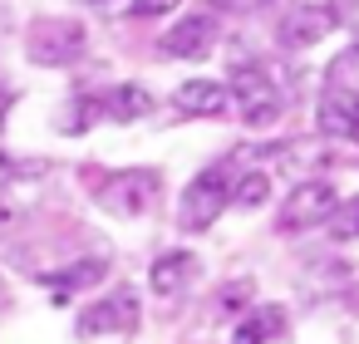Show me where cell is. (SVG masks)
I'll return each mask as SVG.
<instances>
[{"instance_id":"obj_1","label":"cell","mask_w":359,"mask_h":344,"mask_svg":"<svg viewBox=\"0 0 359 344\" xmlns=\"http://www.w3.org/2000/svg\"><path fill=\"white\" fill-rule=\"evenodd\" d=\"M226 207H231V172H226V163H212L182 187L177 221H182V231H212V221Z\"/></svg>"},{"instance_id":"obj_2","label":"cell","mask_w":359,"mask_h":344,"mask_svg":"<svg viewBox=\"0 0 359 344\" xmlns=\"http://www.w3.org/2000/svg\"><path fill=\"white\" fill-rule=\"evenodd\" d=\"M89 50V30L79 20H60V15H45L30 25L25 35V55L45 69H60V64H74L79 55Z\"/></svg>"},{"instance_id":"obj_3","label":"cell","mask_w":359,"mask_h":344,"mask_svg":"<svg viewBox=\"0 0 359 344\" xmlns=\"http://www.w3.org/2000/svg\"><path fill=\"white\" fill-rule=\"evenodd\" d=\"M153 197H158V172H148V167H123V172H114V177H104V187L94 192V202L109 212V216H143L148 207H153Z\"/></svg>"},{"instance_id":"obj_4","label":"cell","mask_w":359,"mask_h":344,"mask_svg":"<svg viewBox=\"0 0 359 344\" xmlns=\"http://www.w3.org/2000/svg\"><path fill=\"white\" fill-rule=\"evenodd\" d=\"M226 89H231V113H236V118H246V123H256V128H266V123L280 118V89L271 84V74H261V69H236V79H231Z\"/></svg>"},{"instance_id":"obj_5","label":"cell","mask_w":359,"mask_h":344,"mask_svg":"<svg viewBox=\"0 0 359 344\" xmlns=\"http://www.w3.org/2000/svg\"><path fill=\"white\" fill-rule=\"evenodd\" d=\"M334 187L325 182V177H305V182H295L290 187V197L280 202V231L290 236V231H310V226H325V216L334 212Z\"/></svg>"},{"instance_id":"obj_6","label":"cell","mask_w":359,"mask_h":344,"mask_svg":"<svg viewBox=\"0 0 359 344\" xmlns=\"http://www.w3.org/2000/svg\"><path fill=\"white\" fill-rule=\"evenodd\" d=\"M138 324V295L133 290H109L104 300H94L89 310H79V319H74V329H79V339H99V334H123V329H133Z\"/></svg>"},{"instance_id":"obj_7","label":"cell","mask_w":359,"mask_h":344,"mask_svg":"<svg viewBox=\"0 0 359 344\" xmlns=\"http://www.w3.org/2000/svg\"><path fill=\"white\" fill-rule=\"evenodd\" d=\"M217 40H222L217 15H182V20L158 40V55H168V60H207V55L217 50Z\"/></svg>"},{"instance_id":"obj_8","label":"cell","mask_w":359,"mask_h":344,"mask_svg":"<svg viewBox=\"0 0 359 344\" xmlns=\"http://www.w3.org/2000/svg\"><path fill=\"white\" fill-rule=\"evenodd\" d=\"M315 123L325 138H359V89L330 79L325 94H320V109H315Z\"/></svg>"},{"instance_id":"obj_9","label":"cell","mask_w":359,"mask_h":344,"mask_svg":"<svg viewBox=\"0 0 359 344\" xmlns=\"http://www.w3.org/2000/svg\"><path fill=\"white\" fill-rule=\"evenodd\" d=\"M330 30H334V15H330L325 6H290V11L280 15V25H276V40H280L285 50H310V45H320Z\"/></svg>"},{"instance_id":"obj_10","label":"cell","mask_w":359,"mask_h":344,"mask_svg":"<svg viewBox=\"0 0 359 344\" xmlns=\"http://www.w3.org/2000/svg\"><path fill=\"white\" fill-rule=\"evenodd\" d=\"M172 104L187 118H231V89L217 84V79H187V84H177Z\"/></svg>"},{"instance_id":"obj_11","label":"cell","mask_w":359,"mask_h":344,"mask_svg":"<svg viewBox=\"0 0 359 344\" xmlns=\"http://www.w3.org/2000/svg\"><path fill=\"white\" fill-rule=\"evenodd\" d=\"M197 270H202V261L192 251H163L153 261V270H148V285H153V295L177 300V295H187V285L197 280Z\"/></svg>"},{"instance_id":"obj_12","label":"cell","mask_w":359,"mask_h":344,"mask_svg":"<svg viewBox=\"0 0 359 344\" xmlns=\"http://www.w3.org/2000/svg\"><path fill=\"white\" fill-rule=\"evenodd\" d=\"M280 329H285L280 305H251V310H241V319H236V329H231V344H266V339H276Z\"/></svg>"},{"instance_id":"obj_13","label":"cell","mask_w":359,"mask_h":344,"mask_svg":"<svg viewBox=\"0 0 359 344\" xmlns=\"http://www.w3.org/2000/svg\"><path fill=\"white\" fill-rule=\"evenodd\" d=\"M104 113L118 118V123H133V118H148L153 113V94L143 84H118L109 99H104Z\"/></svg>"},{"instance_id":"obj_14","label":"cell","mask_w":359,"mask_h":344,"mask_svg":"<svg viewBox=\"0 0 359 344\" xmlns=\"http://www.w3.org/2000/svg\"><path fill=\"white\" fill-rule=\"evenodd\" d=\"M55 295H69V290H84V285H99L104 280V261H74V266H65V270H55V275H40Z\"/></svg>"},{"instance_id":"obj_15","label":"cell","mask_w":359,"mask_h":344,"mask_svg":"<svg viewBox=\"0 0 359 344\" xmlns=\"http://www.w3.org/2000/svg\"><path fill=\"white\" fill-rule=\"evenodd\" d=\"M266 197H271V177L266 172H246V177L231 182V207H241V212L266 207Z\"/></svg>"},{"instance_id":"obj_16","label":"cell","mask_w":359,"mask_h":344,"mask_svg":"<svg viewBox=\"0 0 359 344\" xmlns=\"http://www.w3.org/2000/svg\"><path fill=\"white\" fill-rule=\"evenodd\" d=\"M251 295H256V285H251V280H231V285H222V290L212 295V315H217V319L241 315V310H251Z\"/></svg>"},{"instance_id":"obj_17","label":"cell","mask_w":359,"mask_h":344,"mask_svg":"<svg viewBox=\"0 0 359 344\" xmlns=\"http://www.w3.org/2000/svg\"><path fill=\"white\" fill-rule=\"evenodd\" d=\"M325 226H330L334 241H354V236H359V192H354L349 202H334V212L325 216Z\"/></svg>"},{"instance_id":"obj_18","label":"cell","mask_w":359,"mask_h":344,"mask_svg":"<svg viewBox=\"0 0 359 344\" xmlns=\"http://www.w3.org/2000/svg\"><path fill=\"white\" fill-rule=\"evenodd\" d=\"M99 109H104L99 99H74V104H65V113L55 118V128H60V133H84V128L99 118Z\"/></svg>"},{"instance_id":"obj_19","label":"cell","mask_w":359,"mask_h":344,"mask_svg":"<svg viewBox=\"0 0 359 344\" xmlns=\"http://www.w3.org/2000/svg\"><path fill=\"white\" fill-rule=\"evenodd\" d=\"M40 172H45V163H20L15 153L0 148V187H11L15 177H40Z\"/></svg>"},{"instance_id":"obj_20","label":"cell","mask_w":359,"mask_h":344,"mask_svg":"<svg viewBox=\"0 0 359 344\" xmlns=\"http://www.w3.org/2000/svg\"><path fill=\"white\" fill-rule=\"evenodd\" d=\"M182 0H128V11L143 15V20H158V15H172Z\"/></svg>"},{"instance_id":"obj_21","label":"cell","mask_w":359,"mask_h":344,"mask_svg":"<svg viewBox=\"0 0 359 344\" xmlns=\"http://www.w3.org/2000/svg\"><path fill=\"white\" fill-rule=\"evenodd\" d=\"M217 11H226V15H251V11H266L271 0H212Z\"/></svg>"},{"instance_id":"obj_22","label":"cell","mask_w":359,"mask_h":344,"mask_svg":"<svg viewBox=\"0 0 359 344\" xmlns=\"http://www.w3.org/2000/svg\"><path fill=\"white\" fill-rule=\"evenodd\" d=\"M325 11H330V15H334V25H339V20H349V15L359 11V0H330Z\"/></svg>"}]
</instances>
